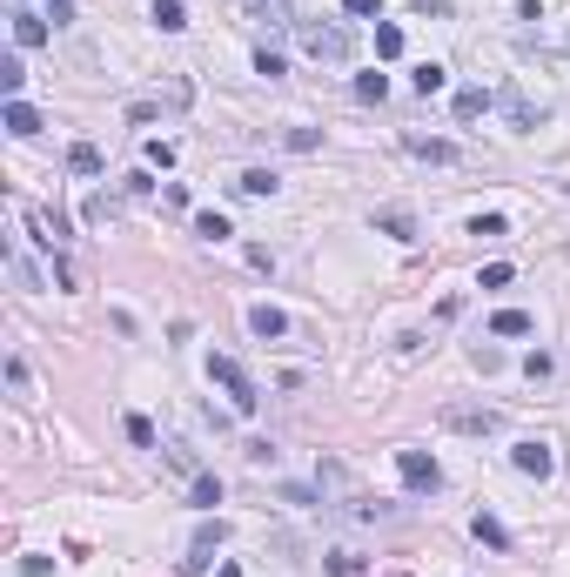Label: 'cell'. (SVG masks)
Returning a JSON list of instances; mask_svg holds the SVG:
<instances>
[{"label":"cell","instance_id":"6da1fadb","mask_svg":"<svg viewBox=\"0 0 570 577\" xmlns=\"http://www.w3.org/2000/svg\"><path fill=\"white\" fill-rule=\"evenodd\" d=\"M209 376L222 383L228 396H235V410H241V416H249V410H256V403H262V396H256V383H249V369H241L235 356H209Z\"/></svg>","mask_w":570,"mask_h":577},{"label":"cell","instance_id":"7a4b0ae2","mask_svg":"<svg viewBox=\"0 0 570 577\" xmlns=\"http://www.w3.org/2000/svg\"><path fill=\"white\" fill-rule=\"evenodd\" d=\"M296 28H302V47H309L315 61H343V54H349L343 28H322V20H296Z\"/></svg>","mask_w":570,"mask_h":577},{"label":"cell","instance_id":"3957f363","mask_svg":"<svg viewBox=\"0 0 570 577\" xmlns=\"http://www.w3.org/2000/svg\"><path fill=\"white\" fill-rule=\"evenodd\" d=\"M396 470H403L409 490H436V484H443V470H436L430 450H396Z\"/></svg>","mask_w":570,"mask_h":577},{"label":"cell","instance_id":"277c9868","mask_svg":"<svg viewBox=\"0 0 570 577\" xmlns=\"http://www.w3.org/2000/svg\"><path fill=\"white\" fill-rule=\"evenodd\" d=\"M443 423H450V430H470V437H490L503 416H496V410H470V403H450V410H443Z\"/></svg>","mask_w":570,"mask_h":577},{"label":"cell","instance_id":"5b68a950","mask_svg":"<svg viewBox=\"0 0 570 577\" xmlns=\"http://www.w3.org/2000/svg\"><path fill=\"white\" fill-rule=\"evenodd\" d=\"M511 463H517L524 477H550V470H557L550 443H537V437H530V443H517V450H511Z\"/></svg>","mask_w":570,"mask_h":577},{"label":"cell","instance_id":"8992f818","mask_svg":"<svg viewBox=\"0 0 570 577\" xmlns=\"http://www.w3.org/2000/svg\"><path fill=\"white\" fill-rule=\"evenodd\" d=\"M496 107L511 115V128H537V122H543V107H530L524 88H503V94H496Z\"/></svg>","mask_w":570,"mask_h":577},{"label":"cell","instance_id":"52a82bcc","mask_svg":"<svg viewBox=\"0 0 570 577\" xmlns=\"http://www.w3.org/2000/svg\"><path fill=\"white\" fill-rule=\"evenodd\" d=\"M403 148L416 162H456V141H436V135H403Z\"/></svg>","mask_w":570,"mask_h":577},{"label":"cell","instance_id":"ba28073f","mask_svg":"<svg viewBox=\"0 0 570 577\" xmlns=\"http://www.w3.org/2000/svg\"><path fill=\"white\" fill-rule=\"evenodd\" d=\"M249 329H256L262 343H275V336H289V316H282V309H269V303H256V309H249Z\"/></svg>","mask_w":570,"mask_h":577},{"label":"cell","instance_id":"9c48e42d","mask_svg":"<svg viewBox=\"0 0 570 577\" xmlns=\"http://www.w3.org/2000/svg\"><path fill=\"white\" fill-rule=\"evenodd\" d=\"M470 531H477V544H490V550H511V531H503V524H496L490 510H477V517H470Z\"/></svg>","mask_w":570,"mask_h":577},{"label":"cell","instance_id":"30bf717a","mask_svg":"<svg viewBox=\"0 0 570 577\" xmlns=\"http://www.w3.org/2000/svg\"><path fill=\"white\" fill-rule=\"evenodd\" d=\"M490 107H496L490 88H463L456 94V122H477V115H490Z\"/></svg>","mask_w":570,"mask_h":577},{"label":"cell","instance_id":"8fae6325","mask_svg":"<svg viewBox=\"0 0 570 577\" xmlns=\"http://www.w3.org/2000/svg\"><path fill=\"white\" fill-rule=\"evenodd\" d=\"M7 135H20V141H28V135H41V115H34L28 101H7Z\"/></svg>","mask_w":570,"mask_h":577},{"label":"cell","instance_id":"7c38bea8","mask_svg":"<svg viewBox=\"0 0 570 577\" xmlns=\"http://www.w3.org/2000/svg\"><path fill=\"white\" fill-rule=\"evenodd\" d=\"M47 41V14H14V47H41Z\"/></svg>","mask_w":570,"mask_h":577},{"label":"cell","instance_id":"4fadbf2b","mask_svg":"<svg viewBox=\"0 0 570 577\" xmlns=\"http://www.w3.org/2000/svg\"><path fill=\"white\" fill-rule=\"evenodd\" d=\"M20 88H28V67H20V54H7V61H0V94L20 101Z\"/></svg>","mask_w":570,"mask_h":577},{"label":"cell","instance_id":"5bb4252c","mask_svg":"<svg viewBox=\"0 0 570 577\" xmlns=\"http://www.w3.org/2000/svg\"><path fill=\"white\" fill-rule=\"evenodd\" d=\"M154 28H162V34H181V28H188V7H181V0H154Z\"/></svg>","mask_w":570,"mask_h":577},{"label":"cell","instance_id":"9a60e30c","mask_svg":"<svg viewBox=\"0 0 570 577\" xmlns=\"http://www.w3.org/2000/svg\"><path fill=\"white\" fill-rule=\"evenodd\" d=\"M376 228H383V235H396V242H409V235H416L409 209H383V215H376Z\"/></svg>","mask_w":570,"mask_h":577},{"label":"cell","instance_id":"2e32d148","mask_svg":"<svg viewBox=\"0 0 570 577\" xmlns=\"http://www.w3.org/2000/svg\"><path fill=\"white\" fill-rule=\"evenodd\" d=\"M195 235H202V242H228V235H235V228H228V215L202 209V215H195Z\"/></svg>","mask_w":570,"mask_h":577},{"label":"cell","instance_id":"e0dca14e","mask_svg":"<svg viewBox=\"0 0 570 577\" xmlns=\"http://www.w3.org/2000/svg\"><path fill=\"white\" fill-rule=\"evenodd\" d=\"M67 168H75V175H101V148H94V141H75V148H67Z\"/></svg>","mask_w":570,"mask_h":577},{"label":"cell","instance_id":"ac0fdd59","mask_svg":"<svg viewBox=\"0 0 570 577\" xmlns=\"http://www.w3.org/2000/svg\"><path fill=\"white\" fill-rule=\"evenodd\" d=\"M443 81H450V67H443V61H423V67H416V94H423V101H430V94H443Z\"/></svg>","mask_w":570,"mask_h":577},{"label":"cell","instance_id":"d6986e66","mask_svg":"<svg viewBox=\"0 0 570 577\" xmlns=\"http://www.w3.org/2000/svg\"><path fill=\"white\" fill-rule=\"evenodd\" d=\"M490 336H530V316H524V309H496V316H490Z\"/></svg>","mask_w":570,"mask_h":577},{"label":"cell","instance_id":"ffe728a7","mask_svg":"<svg viewBox=\"0 0 570 577\" xmlns=\"http://www.w3.org/2000/svg\"><path fill=\"white\" fill-rule=\"evenodd\" d=\"M235 195H275V168H249L235 182Z\"/></svg>","mask_w":570,"mask_h":577},{"label":"cell","instance_id":"44dd1931","mask_svg":"<svg viewBox=\"0 0 570 577\" xmlns=\"http://www.w3.org/2000/svg\"><path fill=\"white\" fill-rule=\"evenodd\" d=\"M356 101H390V75H356Z\"/></svg>","mask_w":570,"mask_h":577},{"label":"cell","instance_id":"7402d4cb","mask_svg":"<svg viewBox=\"0 0 570 577\" xmlns=\"http://www.w3.org/2000/svg\"><path fill=\"white\" fill-rule=\"evenodd\" d=\"M376 54H383V61H396V54H403V28H390V20H383V28H376Z\"/></svg>","mask_w":570,"mask_h":577},{"label":"cell","instance_id":"603a6c76","mask_svg":"<svg viewBox=\"0 0 570 577\" xmlns=\"http://www.w3.org/2000/svg\"><path fill=\"white\" fill-rule=\"evenodd\" d=\"M256 75L282 81V75H289V61H282V54H275V47H256Z\"/></svg>","mask_w":570,"mask_h":577},{"label":"cell","instance_id":"cb8c5ba5","mask_svg":"<svg viewBox=\"0 0 570 577\" xmlns=\"http://www.w3.org/2000/svg\"><path fill=\"white\" fill-rule=\"evenodd\" d=\"M222 537H228V524H222V517H209V524L195 531V550H222Z\"/></svg>","mask_w":570,"mask_h":577},{"label":"cell","instance_id":"d4e9b609","mask_svg":"<svg viewBox=\"0 0 570 577\" xmlns=\"http://www.w3.org/2000/svg\"><path fill=\"white\" fill-rule=\"evenodd\" d=\"M128 443H135V450H154V423L148 416H128Z\"/></svg>","mask_w":570,"mask_h":577},{"label":"cell","instance_id":"484cf974","mask_svg":"<svg viewBox=\"0 0 570 577\" xmlns=\"http://www.w3.org/2000/svg\"><path fill=\"white\" fill-rule=\"evenodd\" d=\"M282 141H289V148H296V154H309V148H322V135H315V128H289V135H282Z\"/></svg>","mask_w":570,"mask_h":577},{"label":"cell","instance_id":"4316f807","mask_svg":"<svg viewBox=\"0 0 570 577\" xmlns=\"http://www.w3.org/2000/svg\"><path fill=\"white\" fill-rule=\"evenodd\" d=\"M195 503H202V510H209V503H222V484H215V477H195Z\"/></svg>","mask_w":570,"mask_h":577},{"label":"cell","instance_id":"83f0119b","mask_svg":"<svg viewBox=\"0 0 570 577\" xmlns=\"http://www.w3.org/2000/svg\"><path fill=\"white\" fill-rule=\"evenodd\" d=\"M329 571H336V577H356V571H362V557H356V550H336Z\"/></svg>","mask_w":570,"mask_h":577},{"label":"cell","instance_id":"f1b7e54d","mask_svg":"<svg viewBox=\"0 0 570 577\" xmlns=\"http://www.w3.org/2000/svg\"><path fill=\"white\" fill-rule=\"evenodd\" d=\"M503 228H511L503 215H477V222H470V235H503Z\"/></svg>","mask_w":570,"mask_h":577},{"label":"cell","instance_id":"f546056e","mask_svg":"<svg viewBox=\"0 0 570 577\" xmlns=\"http://www.w3.org/2000/svg\"><path fill=\"white\" fill-rule=\"evenodd\" d=\"M209 557H215V550H188V557H181V577H202V571H209Z\"/></svg>","mask_w":570,"mask_h":577},{"label":"cell","instance_id":"4dcf8cb0","mask_svg":"<svg viewBox=\"0 0 570 577\" xmlns=\"http://www.w3.org/2000/svg\"><path fill=\"white\" fill-rule=\"evenodd\" d=\"M148 162L154 168H175V141H148Z\"/></svg>","mask_w":570,"mask_h":577},{"label":"cell","instance_id":"1f68e13d","mask_svg":"<svg viewBox=\"0 0 570 577\" xmlns=\"http://www.w3.org/2000/svg\"><path fill=\"white\" fill-rule=\"evenodd\" d=\"M343 7H349V14H356V20H369V14H383V0H343Z\"/></svg>","mask_w":570,"mask_h":577},{"label":"cell","instance_id":"d6a6232c","mask_svg":"<svg viewBox=\"0 0 570 577\" xmlns=\"http://www.w3.org/2000/svg\"><path fill=\"white\" fill-rule=\"evenodd\" d=\"M215 577H241V564H222V571H215Z\"/></svg>","mask_w":570,"mask_h":577}]
</instances>
